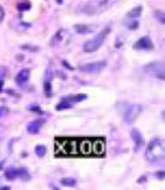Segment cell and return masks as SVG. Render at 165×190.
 I'll return each mask as SVG.
<instances>
[{"mask_svg": "<svg viewBox=\"0 0 165 190\" xmlns=\"http://www.w3.org/2000/svg\"><path fill=\"white\" fill-rule=\"evenodd\" d=\"M35 153L37 154V156L42 158L46 155V153H47V148L44 145H38V146H35Z\"/></svg>", "mask_w": 165, "mask_h": 190, "instance_id": "cell-21", "label": "cell"}, {"mask_svg": "<svg viewBox=\"0 0 165 190\" xmlns=\"http://www.w3.org/2000/svg\"><path fill=\"white\" fill-rule=\"evenodd\" d=\"M4 176L6 177V179L8 180H13L17 177V169L13 167H9L7 168L4 171Z\"/></svg>", "mask_w": 165, "mask_h": 190, "instance_id": "cell-14", "label": "cell"}, {"mask_svg": "<svg viewBox=\"0 0 165 190\" xmlns=\"http://www.w3.org/2000/svg\"><path fill=\"white\" fill-rule=\"evenodd\" d=\"M146 180H147V177L146 176H142V177H140L138 179V183H145V182H146Z\"/></svg>", "mask_w": 165, "mask_h": 190, "instance_id": "cell-31", "label": "cell"}, {"mask_svg": "<svg viewBox=\"0 0 165 190\" xmlns=\"http://www.w3.org/2000/svg\"><path fill=\"white\" fill-rule=\"evenodd\" d=\"M144 70L145 72L152 75V76L161 79V80H164L165 72H164V63L163 62H152L150 64H147L144 67Z\"/></svg>", "mask_w": 165, "mask_h": 190, "instance_id": "cell-4", "label": "cell"}, {"mask_svg": "<svg viewBox=\"0 0 165 190\" xmlns=\"http://www.w3.org/2000/svg\"><path fill=\"white\" fill-rule=\"evenodd\" d=\"M22 50H27L29 52H38L39 50V48L38 47H35V45H22L21 47Z\"/></svg>", "mask_w": 165, "mask_h": 190, "instance_id": "cell-26", "label": "cell"}, {"mask_svg": "<svg viewBox=\"0 0 165 190\" xmlns=\"http://www.w3.org/2000/svg\"><path fill=\"white\" fill-rule=\"evenodd\" d=\"M142 13V6H137L133 8L130 12H128V17L130 18H137L139 17Z\"/></svg>", "mask_w": 165, "mask_h": 190, "instance_id": "cell-17", "label": "cell"}, {"mask_svg": "<svg viewBox=\"0 0 165 190\" xmlns=\"http://www.w3.org/2000/svg\"><path fill=\"white\" fill-rule=\"evenodd\" d=\"M131 19H132V20L127 23V27H128L129 29H131V31H136L139 27V22L137 20H135L134 18H131Z\"/></svg>", "mask_w": 165, "mask_h": 190, "instance_id": "cell-25", "label": "cell"}, {"mask_svg": "<svg viewBox=\"0 0 165 190\" xmlns=\"http://www.w3.org/2000/svg\"><path fill=\"white\" fill-rule=\"evenodd\" d=\"M60 183L62 184L63 186H67V187H73V186L76 185L77 180L75 178H71V177H67V178H62L60 180Z\"/></svg>", "mask_w": 165, "mask_h": 190, "instance_id": "cell-15", "label": "cell"}, {"mask_svg": "<svg viewBox=\"0 0 165 190\" xmlns=\"http://www.w3.org/2000/svg\"><path fill=\"white\" fill-rule=\"evenodd\" d=\"M72 107V104L69 103L68 101H66V100L63 99L61 102H59L58 104L56 105V110H58V111H60V110H65V109H69V108Z\"/></svg>", "mask_w": 165, "mask_h": 190, "instance_id": "cell-19", "label": "cell"}, {"mask_svg": "<svg viewBox=\"0 0 165 190\" xmlns=\"http://www.w3.org/2000/svg\"><path fill=\"white\" fill-rule=\"evenodd\" d=\"M63 29H61V31H59L58 33H56V35H54V37L52 39V45H58V43H60L61 41L64 39V35H63Z\"/></svg>", "mask_w": 165, "mask_h": 190, "instance_id": "cell-16", "label": "cell"}, {"mask_svg": "<svg viewBox=\"0 0 165 190\" xmlns=\"http://www.w3.org/2000/svg\"><path fill=\"white\" fill-rule=\"evenodd\" d=\"M0 189L1 190H9L10 189V187H9V186H3V187H0Z\"/></svg>", "mask_w": 165, "mask_h": 190, "instance_id": "cell-34", "label": "cell"}, {"mask_svg": "<svg viewBox=\"0 0 165 190\" xmlns=\"http://www.w3.org/2000/svg\"><path fill=\"white\" fill-rule=\"evenodd\" d=\"M87 98L86 94H78V95H70V96H67V97H64L63 99L68 101L69 103L73 104V103H77V102H81L83 100H85Z\"/></svg>", "mask_w": 165, "mask_h": 190, "instance_id": "cell-13", "label": "cell"}, {"mask_svg": "<svg viewBox=\"0 0 165 190\" xmlns=\"http://www.w3.org/2000/svg\"><path fill=\"white\" fill-rule=\"evenodd\" d=\"M57 155H76L78 154V142L74 140H58L56 142Z\"/></svg>", "mask_w": 165, "mask_h": 190, "instance_id": "cell-3", "label": "cell"}, {"mask_svg": "<svg viewBox=\"0 0 165 190\" xmlns=\"http://www.w3.org/2000/svg\"><path fill=\"white\" fill-rule=\"evenodd\" d=\"M29 79V70L27 69H22L17 73L16 77H15V82L18 85H22L27 82Z\"/></svg>", "mask_w": 165, "mask_h": 190, "instance_id": "cell-11", "label": "cell"}, {"mask_svg": "<svg viewBox=\"0 0 165 190\" xmlns=\"http://www.w3.org/2000/svg\"><path fill=\"white\" fill-rule=\"evenodd\" d=\"M92 153L95 155H102L104 153V142L100 140L92 142Z\"/></svg>", "mask_w": 165, "mask_h": 190, "instance_id": "cell-12", "label": "cell"}, {"mask_svg": "<svg viewBox=\"0 0 165 190\" xmlns=\"http://www.w3.org/2000/svg\"><path fill=\"white\" fill-rule=\"evenodd\" d=\"M17 176L20 177L22 180L27 181V180H29L31 179V176H29V172L25 168H20V169H17Z\"/></svg>", "mask_w": 165, "mask_h": 190, "instance_id": "cell-20", "label": "cell"}, {"mask_svg": "<svg viewBox=\"0 0 165 190\" xmlns=\"http://www.w3.org/2000/svg\"><path fill=\"white\" fill-rule=\"evenodd\" d=\"M109 33H110V27L106 26L104 29H102L96 37H94L93 39L87 41L86 43L83 45V51L86 53L96 52L99 48L102 45V43H104L105 39H106L107 35H108Z\"/></svg>", "mask_w": 165, "mask_h": 190, "instance_id": "cell-2", "label": "cell"}, {"mask_svg": "<svg viewBox=\"0 0 165 190\" xmlns=\"http://www.w3.org/2000/svg\"><path fill=\"white\" fill-rule=\"evenodd\" d=\"M29 109L31 110V111H40L39 106H31V107H29Z\"/></svg>", "mask_w": 165, "mask_h": 190, "instance_id": "cell-33", "label": "cell"}, {"mask_svg": "<svg viewBox=\"0 0 165 190\" xmlns=\"http://www.w3.org/2000/svg\"><path fill=\"white\" fill-rule=\"evenodd\" d=\"M6 112H7L6 107H0V117H1V116H3V115H5V114H6Z\"/></svg>", "mask_w": 165, "mask_h": 190, "instance_id": "cell-29", "label": "cell"}, {"mask_svg": "<svg viewBox=\"0 0 165 190\" xmlns=\"http://www.w3.org/2000/svg\"><path fill=\"white\" fill-rule=\"evenodd\" d=\"M155 15L157 16V19H159L161 22L164 23V13L160 12V11H156V12H155Z\"/></svg>", "mask_w": 165, "mask_h": 190, "instance_id": "cell-27", "label": "cell"}, {"mask_svg": "<svg viewBox=\"0 0 165 190\" xmlns=\"http://www.w3.org/2000/svg\"><path fill=\"white\" fill-rule=\"evenodd\" d=\"M45 120L44 119H35L33 121H31L27 126V130L29 134H38L41 130V128L43 126Z\"/></svg>", "mask_w": 165, "mask_h": 190, "instance_id": "cell-9", "label": "cell"}, {"mask_svg": "<svg viewBox=\"0 0 165 190\" xmlns=\"http://www.w3.org/2000/svg\"><path fill=\"white\" fill-rule=\"evenodd\" d=\"M155 176H156L158 179H164V171H159V172H157L156 174H155Z\"/></svg>", "mask_w": 165, "mask_h": 190, "instance_id": "cell-28", "label": "cell"}, {"mask_svg": "<svg viewBox=\"0 0 165 190\" xmlns=\"http://www.w3.org/2000/svg\"><path fill=\"white\" fill-rule=\"evenodd\" d=\"M135 50H147L150 51L154 49V45H153L152 41L149 37H143L141 39H139L138 41L135 43V45H133Z\"/></svg>", "mask_w": 165, "mask_h": 190, "instance_id": "cell-7", "label": "cell"}, {"mask_svg": "<svg viewBox=\"0 0 165 190\" xmlns=\"http://www.w3.org/2000/svg\"><path fill=\"white\" fill-rule=\"evenodd\" d=\"M106 66V62L105 61H101V62H94V63H88V64H84L82 66L79 67V70L83 73H90V74H94V73L100 72L104 67Z\"/></svg>", "mask_w": 165, "mask_h": 190, "instance_id": "cell-6", "label": "cell"}, {"mask_svg": "<svg viewBox=\"0 0 165 190\" xmlns=\"http://www.w3.org/2000/svg\"><path fill=\"white\" fill-rule=\"evenodd\" d=\"M63 65H64V66L66 67L67 69H69V70H74V68H73V67H71L69 64H67L66 61H63Z\"/></svg>", "mask_w": 165, "mask_h": 190, "instance_id": "cell-32", "label": "cell"}, {"mask_svg": "<svg viewBox=\"0 0 165 190\" xmlns=\"http://www.w3.org/2000/svg\"><path fill=\"white\" fill-rule=\"evenodd\" d=\"M143 111V106L141 104H132L126 109L124 113V120L128 124H131L139 117L141 112Z\"/></svg>", "mask_w": 165, "mask_h": 190, "instance_id": "cell-5", "label": "cell"}, {"mask_svg": "<svg viewBox=\"0 0 165 190\" xmlns=\"http://www.w3.org/2000/svg\"><path fill=\"white\" fill-rule=\"evenodd\" d=\"M78 153H80L81 155L92 154V142L89 140H83L78 142Z\"/></svg>", "mask_w": 165, "mask_h": 190, "instance_id": "cell-8", "label": "cell"}, {"mask_svg": "<svg viewBox=\"0 0 165 190\" xmlns=\"http://www.w3.org/2000/svg\"><path fill=\"white\" fill-rule=\"evenodd\" d=\"M5 75H6V68L5 67H0V93L3 91Z\"/></svg>", "mask_w": 165, "mask_h": 190, "instance_id": "cell-22", "label": "cell"}, {"mask_svg": "<svg viewBox=\"0 0 165 190\" xmlns=\"http://www.w3.org/2000/svg\"><path fill=\"white\" fill-rule=\"evenodd\" d=\"M57 3H59V4H61V3H63V0H57Z\"/></svg>", "mask_w": 165, "mask_h": 190, "instance_id": "cell-35", "label": "cell"}, {"mask_svg": "<svg viewBox=\"0 0 165 190\" xmlns=\"http://www.w3.org/2000/svg\"><path fill=\"white\" fill-rule=\"evenodd\" d=\"M44 92H45V94L47 95L48 97H50L52 95V85L48 79L44 83Z\"/></svg>", "mask_w": 165, "mask_h": 190, "instance_id": "cell-24", "label": "cell"}, {"mask_svg": "<svg viewBox=\"0 0 165 190\" xmlns=\"http://www.w3.org/2000/svg\"><path fill=\"white\" fill-rule=\"evenodd\" d=\"M74 29L78 33H80V35H82V33H90L91 31V29H89L88 25H85V24H76V25H74Z\"/></svg>", "mask_w": 165, "mask_h": 190, "instance_id": "cell-18", "label": "cell"}, {"mask_svg": "<svg viewBox=\"0 0 165 190\" xmlns=\"http://www.w3.org/2000/svg\"><path fill=\"white\" fill-rule=\"evenodd\" d=\"M131 136H132V138L134 140L135 144H136V151H138L141 147L144 146V142H144V138H143V136L141 134V132H139L137 128L132 130V132H131Z\"/></svg>", "mask_w": 165, "mask_h": 190, "instance_id": "cell-10", "label": "cell"}, {"mask_svg": "<svg viewBox=\"0 0 165 190\" xmlns=\"http://www.w3.org/2000/svg\"><path fill=\"white\" fill-rule=\"evenodd\" d=\"M165 155L164 142L160 138H153L148 144L145 152V157L150 163H157L163 160Z\"/></svg>", "mask_w": 165, "mask_h": 190, "instance_id": "cell-1", "label": "cell"}, {"mask_svg": "<svg viewBox=\"0 0 165 190\" xmlns=\"http://www.w3.org/2000/svg\"><path fill=\"white\" fill-rule=\"evenodd\" d=\"M4 18V10L1 6H0V22L2 21V19Z\"/></svg>", "mask_w": 165, "mask_h": 190, "instance_id": "cell-30", "label": "cell"}, {"mask_svg": "<svg viewBox=\"0 0 165 190\" xmlns=\"http://www.w3.org/2000/svg\"><path fill=\"white\" fill-rule=\"evenodd\" d=\"M31 3L29 2H27V1H22V2H19L17 4V10L19 11H27L29 8H31Z\"/></svg>", "mask_w": 165, "mask_h": 190, "instance_id": "cell-23", "label": "cell"}]
</instances>
